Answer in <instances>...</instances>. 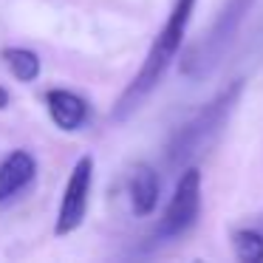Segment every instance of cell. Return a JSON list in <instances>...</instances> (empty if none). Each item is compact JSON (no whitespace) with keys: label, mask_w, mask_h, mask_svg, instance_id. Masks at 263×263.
Masks as SVG:
<instances>
[{"label":"cell","mask_w":263,"mask_h":263,"mask_svg":"<svg viewBox=\"0 0 263 263\" xmlns=\"http://www.w3.org/2000/svg\"><path fill=\"white\" fill-rule=\"evenodd\" d=\"M9 105V91L6 88H0V108H6Z\"/></svg>","instance_id":"obj_11"},{"label":"cell","mask_w":263,"mask_h":263,"mask_svg":"<svg viewBox=\"0 0 263 263\" xmlns=\"http://www.w3.org/2000/svg\"><path fill=\"white\" fill-rule=\"evenodd\" d=\"M232 246L238 260L243 263H260L263 260V235L257 229H238L232 235Z\"/></svg>","instance_id":"obj_10"},{"label":"cell","mask_w":263,"mask_h":263,"mask_svg":"<svg viewBox=\"0 0 263 263\" xmlns=\"http://www.w3.org/2000/svg\"><path fill=\"white\" fill-rule=\"evenodd\" d=\"M193 9H195V0H176V6H173L167 23L161 26L159 37H156L153 48H150L147 57H144L142 68L136 71V77L130 80V85L125 88V93L116 99L114 110H110V119L114 122L127 119V116H130L133 110H136L139 105L153 93V88L159 85V80L164 77L167 65L173 63V57H176L178 48H181Z\"/></svg>","instance_id":"obj_1"},{"label":"cell","mask_w":263,"mask_h":263,"mask_svg":"<svg viewBox=\"0 0 263 263\" xmlns=\"http://www.w3.org/2000/svg\"><path fill=\"white\" fill-rule=\"evenodd\" d=\"M37 173V161L29 150H14L0 161V201H9L31 184Z\"/></svg>","instance_id":"obj_6"},{"label":"cell","mask_w":263,"mask_h":263,"mask_svg":"<svg viewBox=\"0 0 263 263\" xmlns=\"http://www.w3.org/2000/svg\"><path fill=\"white\" fill-rule=\"evenodd\" d=\"M243 91V82H232L223 91H218L198 114L190 122H184L176 130V136L167 144V167L170 170H187L198 156H204L210 150V144L221 136L223 125L229 122L235 105H238V97Z\"/></svg>","instance_id":"obj_2"},{"label":"cell","mask_w":263,"mask_h":263,"mask_svg":"<svg viewBox=\"0 0 263 263\" xmlns=\"http://www.w3.org/2000/svg\"><path fill=\"white\" fill-rule=\"evenodd\" d=\"M46 105L60 130H77L88 119V102L74 91H48Z\"/></svg>","instance_id":"obj_7"},{"label":"cell","mask_w":263,"mask_h":263,"mask_svg":"<svg viewBox=\"0 0 263 263\" xmlns=\"http://www.w3.org/2000/svg\"><path fill=\"white\" fill-rule=\"evenodd\" d=\"M198 212H201V176L195 167H187V170H181V178L173 190V198L159 221L156 238L173 240L178 235H184L195 223Z\"/></svg>","instance_id":"obj_4"},{"label":"cell","mask_w":263,"mask_h":263,"mask_svg":"<svg viewBox=\"0 0 263 263\" xmlns=\"http://www.w3.org/2000/svg\"><path fill=\"white\" fill-rule=\"evenodd\" d=\"M252 3L255 0H223V6L218 12V17L212 20V26L204 31V37L184 57V63H181L184 77H190V80H204V77H210L221 65L223 54L229 51L240 23L249 14Z\"/></svg>","instance_id":"obj_3"},{"label":"cell","mask_w":263,"mask_h":263,"mask_svg":"<svg viewBox=\"0 0 263 263\" xmlns=\"http://www.w3.org/2000/svg\"><path fill=\"white\" fill-rule=\"evenodd\" d=\"M3 60H6L9 71L14 74V80H20V82H31L40 74V60H37V54L29 51V48H9V51L3 54Z\"/></svg>","instance_id":"obj_9"},{"label":"cell","mask_w":263,"mask_h":263,"mask_svg":"<svg viewBox=\"0 0 263 263\" xmlns=\"http://www.w3.org/2000/svg\"><path fill=\"white\" fill-rule=\"evenodd\" d=\"M161 195V181L150 167H136L127 178V198H130V210L133 215L144 218L156 210Z\"/></svg>","instance_id":"obj_8"},{"label":"cell","mask_w":263,"mask_h":263,"mask_svg":"<svg viewBox=\"0 0 263 263\" xmlns=\"http://www.w3.org/2000/svg\"><path fill=\"white\" fill-rule=\"evenodd\" d=\"M91 181H93V159L91 156H82V159L74 164V170H71L68 184H65L63 204H60V215H57V227H54L57 235L74 232V229L85 221Z\"/></svg>","instance_id":"obj_5"}]
</instances>
